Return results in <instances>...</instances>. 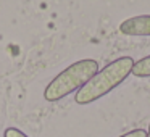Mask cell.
I'll return each instance as SVG.
<instances>
[{
  "label": "cell",
  "mask_w": 150,
  "mask_h": 137,
  "mask_svg": "<svg viewBox=\"0 0 150 137\" xmlns=\"http://www.w3.org/2000/svg\"><path fill=\"white\" fill-rule=\"evenodd\" d=\"M132 65L134 60L131 56H121V58H116L115 61L108 63L103 69H100L94 78H91L76 92L74 102L78 105H89L107 95L129 76Z\"/></svg>",
  "instance_id": "6da1fadb"
},
{
  "label": "cell",
  "mask_w": 150,
  "mask_h": 137,
  "mask_svg": "<svg viewBox=\"0 0 150 137\" xmlns=\"http://www.w3.org/2000/svg\"><path fill=\"white\" fill-rule=\"evenodd\" d=\"M98 73V63L95 60L86 58L69 65L57 78L49 82L44 90V98L47 102H58L71 92H78L91 78Z\"/></svg>",
  "instance_id": "7a4b0ae2"
},
{
  "label": "cell",
  "mask_w": 150,
  "mask_h": 137,
  "mask_svg": "<svg viewBox=\"0 0 150 137\" xmlns=\"http://www.w3.org/2000/svg\"><path fill=\"white\" fill-rule=\"evenodd\" d=\"M120 31L124 36H150V15L127 18L120 24Z\"/></svg>",
  "instance_id": "3957f363"
},
{
  "label": "cell",
  "mask_w": 150,
  "mask_h": 137,
  "mask_svg": "<svg viewBox=\"0 0 150 137\" xmlns=\"http://www.w3.org/2000/svg\"><path fill=\"white\" fill-rule=\"evenodd\" d=\"M131 73L136 78H150V55L145 58H140L139 61H134Z\"/></svg>",
  "instance_id": "277c9868"
},
{
  "label": "cell",
  "mask_w": 150,
  "mask_h": 137,
  "mask_svg": "<svg viewBox=\"0 0 150 137\" xmlns=\"http://www.w3.org/2000/svg\"><path fill=\"white\" fill-rule=\"evenodd\" d=\"M4 137H28L23 131L16 129V127H7L4 132Z\"/></svg>",
  "instance_id": "5b68a950"
},
{
  "label": "cell",
  "mask_w": 150,
  "mask_h": 137,
  "mask_svg": "<svg viewBox=\"0 0 150 137\" xmlns=\"http://www.w3.org/2000/svg\"><path fill=\"white\" fill-rule=\"evenodd\" d=\"M120 137H147V131L144 129H134V131H129V132L123 134Z\"/></svg>",
  "instance_id": "8992f818"
},
{
  "label": "cell",
  "mask_w": 150,
  "mask_h": 137,
  "mask_svg": "<svg viewBox=\"0 0 150 137\" xmlns=\"http://www.w3.org/2000/svg\"><path fill=\"white\" fill-rule=\"evenodd\" d=\"M147 137H150V124H149V131H147Z\"/></svg>",
  "instance_id": "52a82bcc"
}]
</instances>
